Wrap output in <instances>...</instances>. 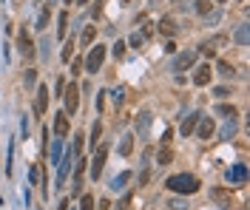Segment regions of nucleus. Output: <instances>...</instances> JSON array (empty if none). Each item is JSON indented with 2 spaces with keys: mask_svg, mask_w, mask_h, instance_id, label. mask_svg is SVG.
<instances>
[{
  "mask_svg": "<svg viewBox=\"0 0 250 210\" xmlns=\"http://www.w3.org/2000/svg\"><path fill=\"white\" fill-rule=\"evenodd\" d=\"M165 185L173 191V193H196V191L202 188L199 179L193 176V173H176V176L168 179Z\"/></svg>",
  "mask_w": 250,
  "mask_h": 210,
  "instance_id": "obj_1",
  "label": "nucleus"
},
{
  "mask_svg": "<svg viewBox=\"0 0 250 210\" xmlns=\"http://www.w3.org/2000/svg\"><path fill=\"white\" fill-rule=\"evenodd\" d=\"M77 156H80V153H77L74 148H68L66 156H60V162H57V165H60V171H57V182H54L57 188H63V185H66V176H68V171H71V165H74Z\"/></svg>",
  "mask_w": 250,
  "mask_h": 210,
  "instance_id": "obj_2",
  "label": "nucleus"
},
{
  "mask_svg": "<svg viewBox=\"0 0 250 210\" xmlns=\"http://www.w3.org/2000/svg\"><path fill=\"white\" fill-rule=\"evenodd\" d=\"M105 63V46H94V49L88 51V57H85V71H91V74H97Z\"/></svg>",
  "mask_w": 250,
  "mask_h": 210,
  "instance_id": "obj_3",
  "label": "nucleus"
},
{
  "mask_svg": "<svg viewBox=\"0 0 250 210\" xmlns=\"http://www.w3.org/2000/svg\"><path fill=\"white\" fill-rule=\"evenodd\" d=\"M228 43H231V37H228V34H216V37H211V40H205L199 51L205 54V57H213V54H216V51L222 49V46H228Z\"/></svg>",
  "mask_w": 250,
  "mask_h": 210,
  "instance_id": "obj_4",
  "label": "nucleus"
},
{
  "mask_svg": "<svg viewBox=\"0 0 250 210\" xmlns=\"http://www.w3.org/2000/svg\"><path fill=\"white\" fill-rule=\"evenodd\" d=\"M63 97H66V114H77V105H80V88H77V85H68L66 91H63Z\"/></svg>",
  "mask_w": 250,
  "mask_h": 210,
  "instance_id": "obj_5",
  "label": "nucleus"
},
{
  "mask_svg": "<svg viewBox=\"0 0 250 210\" xmlns=\"http://www.w3.org/2000/svg\"><path fill=\"white\" fill-rule=\"evenodd\" d=\"M105 156H108V145H100L97 153H94V162H91V179H100L102 165H105Z\"/></svg>",
  "mask_w": 250,
  "mask_h": 210,
  "instance_id": "obj_6",
  "label": "nucleus"
},
{
  "mask_svg": "<svg viewBox=\"0 0 250 210\" xmlns=\"http://www.w3.org/2000/svg\"><path fill=\"white\" fill-rule=\"evenodd\" d=\"M193 63H196V51H182V54L173 60V71L182 74L185 68H193Z\"/></svg>",
  "mask_w": 250,
  "mask_h": 210,
  "instance_id": "obj_7",
  "label": "nucleus"
},
{
  "mask_svg": "<svg viewBox=\"0 0 250 210\" xmlns=\"http://www.w3.org/2000/svg\"><path fill=\"white\" fill-rule=\"evenodd\" d=\"M83 171H85V159H74V185H71V193L80 196V188H83Z\"/></svg>",
  "mask_w": 250,
  "mask_h": 210,
  "instance_id": "obj_8",
  "label": "nucleus"
},
{
  "mask_svg": "<svg viewBox=\"0 0 250 210\" xmlns=\"http://www.w3.org/2000/svg\"><path fill=\"white\" fill-rule=\"evenodd\" d=\"M199 114H188V116H185V122L182 125H179V134H182V136H191V134H193V131H196V125H199Z\"/></svg>",
  "mask_w": 250,
  "mask_h": 210,
  "instance_id": "obj_9",
  "label": "nucleus"
},
{
  "mask_svg": "<svg viewBox=\"0 0 250 210\" xmlns=\"http://www.w3.org/2000/svg\"><path fill=\"white\" fill-rule=\"evenodd\" d=\"M211 77H213V71H211V65H208V63L199 65V68L193 71V82H196V85H208V82H211Z\"/></svg>",
  "mask_w": 250,
  "mask_h": 210,
  "instance_id": "obj_10",
  "label": "nucleus"
},
{
  "mask_svg": "<svg viewBox=\"0 0 250 210\" xmlns=\"http://www.w3.org/2000/svg\"><path fill=\"white\" fill-rule=\"evenodd\" d=\"M54 134H57L60 139H63V136H68V114L66 111L54 116Z\"/></svg>",
  "mask_w": 250,
  "mask_h": 210,
  "instance_id": "obj_11",
  "label": "nucleus"
},
{
  "mask_svg": "<svg viewBox=\"0 0 250 210\" xmlns=\"http://www.w3.org/2000/svg\"><path fill=\"white\" fill-rule=\"evenodd\" d=\"M176 32H179V26L173 23V17H162V20H159V34H165V37H176Z\"/></svg>",
  "mask_w": 250,
  "mask_h": 210,
  "instance_id": "obj_12",
  "label": "nucleus"
},
{
  "mask_svg": "<svg viewBox=\"0 0 250 210\" xmlns=\"http://www.w3.org/2000/svg\"><path fill=\"white\" fill-rule=\"evenodd\" d=\"M49 108V85H40L37 88V114H46Z\"/></svg>",
  "mask_w": 250,
  "mask_h": 210,
  "instance_id": "obj_13",
  "label": "nucleus"
},
{
  "mask_svg": "<svg viewBox=\"0 0 250 210\" xmlns=\"http://www.w3.org/2000/svg\"><path fill=\"white\" fill-rule=\"evenodd\" d=\"M228 179H231L233 185H245V179H248L245 165H233V168H231V173H228Z\"/></svg>",
  "mask_w": 250,
  "mask_h": 210,
  "instance_id": "obj_14",
  "label": "nucleus"
},
{
  "mask_svg": "<svg viewBox=\"0 0 250 210\" xmlns=\"http://www.w3.org/2000/svg\"><path fill=\"white\" fill-rule=\"evenodd\" d=\"M17 43H20V51L26 54V57H34V46H32V37L26 32H20V37H17Z\"/></svg>",
  "mask_w": 250,
  "mask_h": 210,
  "instance_id": "obj_15",
  "label": "nucleus"
},
{
  "mask_svg": "<svg viewBox=\"0 0 250 210\" xmlns=\"http://www.w3.org/2000/svg\"><path fill=\"white\" fill-rule=\"evenodd\" d=\"M199 139H208V136H213V131H216V125H213V119H199Z\"/></svg>",
  "mask_w": 250,
  "mask_h": 210,
  "instance_id": "obj_16",
  "label": "nucleus"
},
{
  "mask_svg": "<svg viewBox=\"0 0 250 210\" xmlns=\"http://www.w3.org/2000/svg\"><path fill=\"white\" fill-rule=\"evenodd\" d=\"M131 182V171H122L119 176H114V182H111V191H125V185Z\"/></svg>",
  "mask_w": 250,
  "mask_h": 210,
  "instance_id": "obj_17",
  "label": "nucleus"
},
{
  "mask_svg": "<svg viewBox=\"0 0 250 210\" xmlns=\"http://www.w3.org/2000/svg\"><path fill=\"white\" fill-rule=\"evenodd\" d=\"M134 151V136H122L119 139V156H131Z\"/></svg>",
  "mask_w": 250,
  "mask_h": 210,
  "instance_id": "obj_18",
  "label": "nucleus"
},
{
  "mask_svg": "<svg viewBox=\"0 0 250 210\" xmlns=\"http://www.w3.org/2000/svg\"><path fill=\"white\" fill-rule=\"evenodd\" d=\"M156 162H159V165H168V162H173V151H171V148H159V151H156Z\"/></svg>",
  "mask_w": 250,
  "mask_h": 210,
  "instance_id": "obj_19",
  "label": "nucleus"
},
{
  "mask_svg": "<svg viewBox=\"0 0 250 210\" xmlns=\"http://www.w3.org/2000/svg\"><path fill=\"white\" fill-rule=\"evenodd\" d=\"M233 134H236V119L231 116V122L222 125V136H219V139H233Z\"/></svg>",
  "mask_w": 250,
  "mask_h": 210,
  "instance_id": "obj_20",
  "label": "nucleus"
},
{
  "mask_svg": "<svg viewBox=\"0 0 250 210\" xmlns=\"http://www.w3.org/2000/svg\"><path fill=\"white\" fill-rule=\"evenodd\" d=\"M49 156H51L49 162H54V165L60 162V156H63V148H60V139H57V142H51V148H49Z\"/></svg>",
  "mask_w": 250,
  "mask_h": 210,
  "instance_id": "obj_21",
  "label": "nucleus"
},
{
  "mask_svg": "<svg viewBox=\"0 0 250 210\" xmlns=\"http://www.w3.org/2000/svg\"><path fill=\"white\" fill-rule=\"evenodd\" d=\"M66 29H68V12L57 17V37H66Z\"/></svg>",
  "mask_w": 250,
  "mask_h": 210,
  "instance_id": "obj_22",
  "label": "nucleus"
},
{
  "mask_svg": "<svg viewBox=\"0 0 250 210\" xmlns=\"http://www.w3.org/2000/svg\"><path fill=\"white\" fill-rule=\"evenodd\" d=\"M236 43H239V46H248V23H242V26L236 29Z\"/></svg>",
  "mask_w": 250,
  "mask_h": 210,
  "instance_id": "obj_23",
  "label": "nucleus"
},
{
  "mask_svg": "<svg viewBox=\"0 0 250 210\" xmlns=\"http://www.w3.org/2000/svg\"><path fill=\"white\" fill-rule=\"evenodd\" d=\"M196 12H199V15H211V12H213V3H211V0H196Z\"/></svg>",
  "mask_w": 250,
  "mask_h": 210,
  "instance_id": "obj_24",
  "label": "nucleus"
},
{
  "mask_svg": "<svg viewBox=\"0 0 250 210\" xmlns=\"http://www.w3.org/2000/svg\"><path fill=\"white\" fill-rule=\"evenodd\" d=\"M49 17H51V12H49V9H43V12H40V17H37V23H34V26H37V29H46V23H49Z\"/></svg>",
  "mask_w": 250,
  "mask_h": 210,
  "instance_id": "obj_25",
  "label": "nucleus"
},
{
  "mask_svg": "<svg viewBox=\"0 0 250 210\" xmlns=\"http://www.w3.org/2000/svg\"><path fill=\"white\" fill-rule=\"evenodd\" d=\"M216 114H222V116H228V119H231V116H236V108H233V105H216Z\"/></svg>",
  "mask_w": 250,
  "mask_h": 210,
  "instance_id": "obj_26",
  "label": "nucleus"
},
{
  "mask_svg": "<svg viewBox=\"0 0 250 210\" xmlns=\"http://www.w3.org/2000/svg\"><path fill=\"white\" fill-rule=\"evenodd\" d=\"M91 43H94V26H88L83 32V46H91Z\"/></svg>",
  "mask_w": 250,
  "mask_h": 210,
  "instance_id": "obj_27",
  "label": "nucleus"
},
{
  "mask_svg": "<svg viewBox=\"0 0 250 210\" xmlns=\"http://www.w3.org/2000/svg\"><path fill=\"white\" fill-rule=\"evenodd\" d=\"M211 196H213L216 202H231V193H228V191H211Z\"/></svg>",
  "mask_w": 250,
  "mask_h": 210,
  "instance_id": "obj_28",
  "label": "nucleus"
},
{
  "mask_svg": "<svg viewBox=\"0 0 250 210\" xmlns=\"http://www.w3.org/2000/svg\"><path fill=\"white\" fill-rule=\"evenodd\" d=\"M29 179H32V185H40V165H34L29 171Z\"/></svg>",
  "mask_w": 250,
  "mask_h": 210,
  "instance_id": "obj_29",
  "label": "nucleus"
},
{
  "mask_svg": "<svg viewBox=\"0 0 250 210\" xmlns=\"http://www.w3.org/2000/svg\"><path fill=\"white\" fill-rule=\"evenodd\" d=\"M80 210H94V196H83V202H80Z\"/></svg>",
  "mask_w": 250,
  "mask_h": 210,
  "instance_id": "obj_30",
  "label": "nucleus"
},
{
  "mask_svg": "<svg viewBox=\"0 0 250 210\" xmlns=\"http://www.w3.org/2000/svg\"><path fill=\"white\" fill-rule=\"evenodd\" d=\"M219 71H222L225 77H233V65H231V63H225V60L219 63Z\"/></svg>",
  "mask_w": 250,
  "mask_h": 210,
  "instance_id": "obj_31",
  "label": "nucleus"
},
{
  "mask_svg": "<svg viewBox=\"0 0 250 210\" xmlns=\"http://www.w3.org/2000/svg\"><path fill=\"white\" fill-rule=\"evenodd\" d=\"M142 43H145V34H139V32H136V34L131 37V46H134V49H139Z\"/></svg>",
  "mask_w": 250,
  "mask_h": 210,
  "instance_id": "obj_32",
  "label": "nucleus"
},
{
  "mask_svg": "<svg viewBox=\"0 0 250 210\" xmlns=\"http://www.w3.org/2000/svg\"><path fill=\"white\" fill-rule=\"evenodd\" d=\"M100 131H102V125H100V122H94V128H91V142H97V139H100Z\"/></svg>",
  "mask_w": 250,
  "mask_h": 210,
  "instance_id": "obj_33",
  "label": "nucleus"
},
{
  "mask_svg": "<svg viewBox=\"0 0 250 210\" xmlns=\"http://www.w3.org/2000/svg\"><path fill=\"white\" fill-rule=\"evenodd\" d=\"M185 208H188L185 199H173V202H171V210H185Z\"/></svg>",
  "mask_w": 250,
  "mask_h": 210,
  "instance_id": "obj_34",
  "label": "nucleus"
},
{
  "mask_svg": "<svg viewBox=\"0 0 250 210\" xmlns=\"http://www.w3.org/2000/svg\"><path fill=\"white\" fill-rule=\"evenodd\" d=\"M122 54H125V43H114V57H122Z\"/></svg>",
  "mask_w": 250,
  "mask_h": 210,
  "instance_id": "obj_35",
  "label": "nucleus"
},
{
  "mask_svg": "<svg viewBox=\"0 0 250 210\" xmlns=\"http://www.w3.org/2000/svg\"><path fill=\"white\" fill-rule=\"evenodd\" d=\"M213 94H216V97H228V94H231V88H228V85H219Z\"/></svg>",
  "mask_w": 250,
  "mask_h": 210,
  "instance_id": "obj_36",
  "label": "nucleus"
},
{
  "mask_svg": "<svg viewBox=\"0 0 250 210\" xmlns=\"http://www.w3.org/2000/svg\"><path fill=\"white\" fill-rule=\"evenodd\" d=\"M71 46H74V43H66V49H63V60H66V63L71 60Z\"/></svg>",
  "mask_w": 250,
  "mask_h": 210,
  "instance_id": "obj_37",
  "label": "nucleus"
},
{
  "mask_svg": "<svg viewBox=\"0 0 250 210\" xmlns=\"http://www.w3.org/2000/svg\"><path fill=\"white\" fill-rule=\"evenodd\" d=\"M26 85H34V68H29V71H26Z\"/></svg>",
  "mask_w": 250,
  "mask_h": 210,
  "instance_id": "obj_38",
  "label": "nucleus"
},
{
  "mask_svg": "<svg viewBox=\"0 0 250 210\" xmlns=\"http://www.w3.org/2000/svg\"><path fill=\"white\" fill-rule=\"evenodd\" d=\"M148 119H151V116H148V111H145V114H142V125H139V131H142V134H145V128H148Z\"/></svg>",
  "mask_w": 250,
  "mask_h": 210,
  "instance_id": "obj_39",
  "label": "nucleus"
},
{
  "mask_svg": "<svg viewBox=\"0 0 250 210\" xmlns=\"http://www.w3.org/2000/svg\"><path fill=\"white\" fill-rule=\"evenodd\" d=\"M68 208V202H63V205H60V208H57V210H66Z\"/></svg>",
  "mask_w": 250,
  "mask_h": 210,
  "instance_id": "obj_40",
  "label": "nucleus"
},
{
  "mask_svg": "<svg viewBox=\"0 0 250 210\" xmlns=\"http://www.w3.org/2000/svg\"><path fill=\"white\" fill-rule=\"evenodd\" d=\"M74 3H80V6H85V3H88V0H74Z\"/></svg>",
  "mask_w": 250,
  "mask_h": 210,
  "instance_id": "obj_41",
  "label": "nucleus"
},
{
  "mask_svg": "<svg viewBox=\"0 0 250 210\" xmlns=\"http://www.w3.org/2000/svg\"><path fill=\"white\" fill-rule=\"evenodd\" d=\"M119 3H131V0H119Z\"/></svg>",
  "mask_w": 250,
  "mask_h": 210,
  "instance_id": "obj_42",
  "label": "nucleus"
},
{
  "mask_svg": "<svg viewBox=\"0 0 250 210\" xmlns=\"http://www.w3.org/2000/svg\"><path fill=\"white\" fill-rule=\"evenodd\" d=\"M216 3H228V0H216Z\"/></svg>",
  "mask_w": 250,
  "mask_h": 210,
  "instance_id": "obj_43",
  "label": "nucleus"
},
{
  "mask_svg": "<svg viewBox=\"0 0 250 210\" xmlns=\"http://www.w3.org/2000/svg\"><path fill=\"white\" fill-rule=\"evenodd\" d=\"M66 3H68V6H71V0H66Z\"/></svg>",
  "mask_w": 250,
  "mask_h": 210,
  "instance_id": "obj_44",
  "label": "nucleus"
},
{
  "mask_svg": "<svg viewBox=\"0 0 250 210\" xmlns=\"http://www.w3.org/2000/svg\"><path fill=\"white\" fill-rule=\"evenodd\" d=\"M173 3H179V0H173Z\"/></svg>",
  "mask_w": 250,
  "mask_h": 210,
  "instance_id": "obj_45",
  "label": "nucleus"
}]
</instances>
